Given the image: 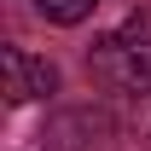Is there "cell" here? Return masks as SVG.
<instances>
[{
    "instance_id": "obj_1",
    "label": "cell",
    "mask_w": 151,
    "mask_h": 151,
    "mask_svg": "<svg viewBox=\"0 0 151 151\" xmlns=\"http://www.w3.org/2000/svg\"><path fill=\"white\" fill-rule=\"evenodd\" d=\"M87 70L111 93H151V12H128L111 35H99Z\"/></svg>"
},
{
    "instance_id": "obj_2",
    "label": "cell",
    "mask_w": 151,
    "mask_h": 151,
    "mask_svg": "<svg viewBox=\"0 0 151 151\" xmlns=\"http://www.w3.org/2000/svg\"><path fill=\"white\" fill-rule=\"evenodd\" d=\"M0 70H6V105H29V99L58 93V70L47 58L23 52V47H6L0 52Z\"/></svg>"
},
{
    "instance_id": "obj_3",
    "label": "cell",
    "mask_w": 151,
    "mask_h": 151,
    "mask_svg": "<svg viewBox=\"0 0 151 151\" xmlns=\"http://www.w3.org/2000/svg\"><path fill=\"white\" fill-rule=\"evenodd\" d=\"M105 134H111V122L99 111H64L41 128V139H47V151H99Z\"/></svg>"
},
{
    "instance_id": "obj_4",
    "label": "cell",
    "mask_w": 151,
    "mask_h": 151,
    "mask_svg": "<svg viewBox=\"0 0 151 151\" xmlns=\"http://www.w3.org/2000/svg\"><path fill=\"white\" fill-rule=\"evenodd\" d=\"M93 6H99V0H35L41 18H47V23H64V29L81 23V18H93Z\"/></svg>"
}]
</instances>
